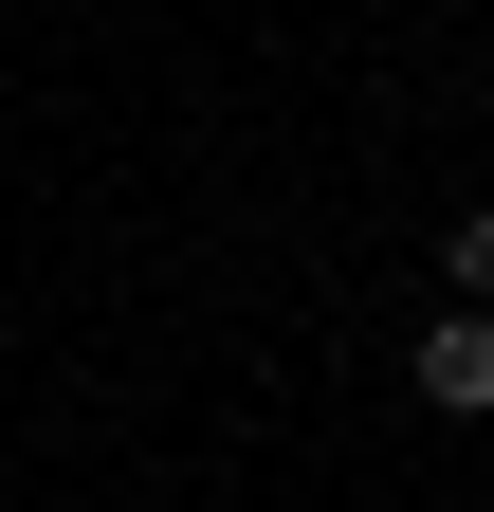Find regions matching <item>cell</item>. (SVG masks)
<instances>
[{
  "instance_id": "cell-1",
  "label": "cell",
  "mask_w": 494,
  "mask_h": 512,
  "mask_svg": "<svg viewBox=\"0 0 494 512\" xmlns=\"http://www.w3.org/2000/svg\"><path fill=\"white\" fill-rule=\"evenodd\" d=\"M421 403H440V421H494V311H440V330H421Z\"/></svg>"
},
{
  "instance_id": "cell-2",
  "label": "cell",
  "mask_w": 494,
  "mask_h": 512,
  "mask_svg": "<svg viewBox=\"0 0 494 512\" xmlns=\"http://www.w3.org/2000/svg\"><path fill=\"white\" fill-rule=\"evenodd\" d=\"M440 275H458V311H494V202H458V220H440Z\"/></svg>"
}]
</instances>
